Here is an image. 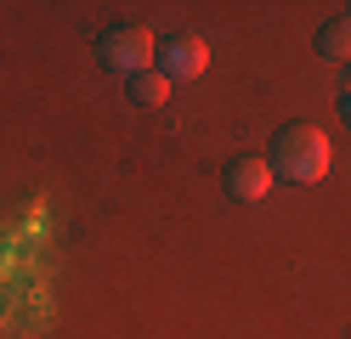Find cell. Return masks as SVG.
Wrapping results in <instances>:
<instances>
[{
    "label": "cell",
    "mask_w": 351,
    "mask_h": 339,
    "mask_svg": "<svg viewBox=\"0 0 351 339\" xmlns=\"http://www.w3.org/2000/svg\"><path fill=\"white\" fill-rule=\"evenodd\" d=\"M272 175H283V181H323L328 175V136L317 130V125H283L278 136H272Z\"/></svg>",
    "instance_id": "6da1fadb"
},
{
    "label": "cell",
    "mask_w": 351,
    "mask_h": 339,
    "mask_svg": "<svg viewBox=\"0 0 351 339\" xmlns=\"http://www.w3.org/2000/svg\"><path fill=\"white\" fill-rule=\"evenodd\" d=\"M97 57L114 68V74H142V68L153 62V34H147V23H108L102 29V40H97Z\"/></svg>",
    "instance_id": "7a4b0ae2"
},
{
    "label": "cell",
    "mask_w": 351,
    "mask_h": 339,
    "mask_svg": "<svg viewBox=\"0 0 351 339\" xmlns=\"http://www.w3.org/2000/svg\"><path fill=\"white\" fill-rule=\"evenodd\" d=\"M153 57H159V74L176 85V79H199L204 68H210V45L199 34H170Z\"/></svg>",
    "instance_id": "3957f363"
},
{
    "label": "cell",
    "mask_w": 351,
    "mask_h": 339,
    "mask_svg": "<svg viewBox=\"0 0 351 339\" xmlns=\"http://www.w3.org/2000/svg\"><path fill=\"white\" fill-rule=\"evenodd\" d=\"M227 192L244 198V203H261V198L272 192V164H267V158H255V153L232 158V164H227Z\"/></svg>",
    "instance_id": "277c9868"
},
{
    "label": "cell",
    "mask_w": 351,
    "mask_h": 339,
    "mask_svg": "<svg viewBox=\"0 0 351 339\" xmlns=\"http://www.w3.org/2000/svg\"><path fill=\"white\" fill-rule=\"evenodd\" d=\"M317 45H323V57L351 62V17H328L323 29H317Z\"/></svg>",
    "instance_id": "5b68a950"
},
{
    "label": "cell",
    "mask_w": 351,
    "mask_h": 339,
    "mask_svg": "<svg viewBox=\"0 0 351 339\" xmlns=\"http://www.w3.org/2000/svg\"><path fill=\"white\" fill-rule=\"evenodd\" d=\"M170 97V79L159 74V68H142V74H130V102H142V108H159Z\"/></svg>",
    "instance_id": "8992f818"
},
{
    "label": "cell",
    "mask_w": 351,
    "mask_h": 339,
    "mask_svg": "<svg viewBox=\"0 0 351 339\" xmlns=\"http://www.w3.org/2000/svg\"><path fill=\"white\" fill-rule=\"evenodd\" d=\"M346 102H351V74H346Z\"/></svg>",
    "instance_id": "52a82bcc"
},
{
    "label": "cell",
    "mask_w": 351,
    "mask_h": 339,
    "mask_svg": "<svg viewBox=\"0 0 351 339\" xmlns=\"http://www.w3.org/2000/svg\"><path fill=\"white\" fill-rule=\"evenodd\" d=\"M346 119H351V102H346Z\"/></svg>",
    "instance_id": "ba28073f"
}]
</instances>
